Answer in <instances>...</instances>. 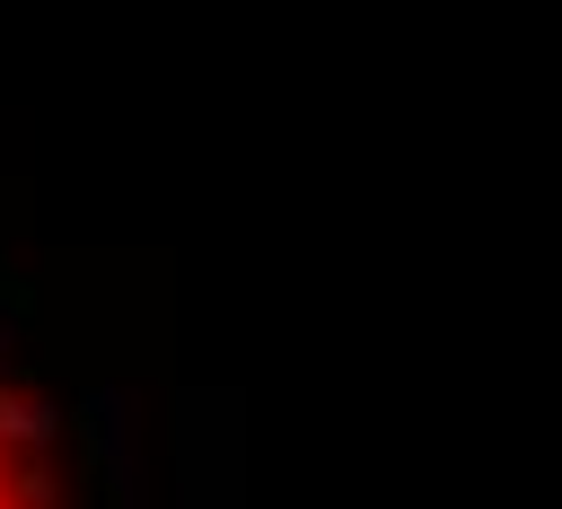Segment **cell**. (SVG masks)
<instances>
[{
	"mask_svg": "<svg viewBox=\"0 0 562 509\" xmlns=\"http://www.w3.org/2000/svg\"><path fill=\"white\" fill-rule=\"evenodd\" d=\"M0 509H35V491H26V465H18V439H9V421H0Z\"/></svg>",
	"mask_w": 562,
	"mask_h": 509,
	"instance_id": "obj_1",
	"label": "cell"
}]
</instances>
